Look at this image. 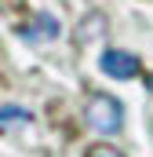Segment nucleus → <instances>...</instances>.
<instances>
[{"instance_id": "obj_1", "label": "nucleus", "mask_w": 153, "mask_h": 157, "mask_svg": "<svg viewBox=\"0 0 153 157\" xmlns=\"http://www.w3.org/2000/svg\"><path fill=\"white\" fill-rule=\"evenodd\" d=\"M84 117H88V124H91L95 132H102V135H117L120 124H124V106H120V99L106 95V91H99V95L88 99Z\"/></svg>"}, {"instance_id": "obj_2", "label": "nucleus", "mask_w": 153, "mask_h": 157, "mask_svg": "<svg viewBox=\"0 0 153 157\" xmlns=\"http://www.w3.org/2000/svg\"><path fill=\"white\" fill-rule=\"evenodd\" d=\"M102 73L113 80H131L139 77V70H142V62H139V55H131V51H120V48H110L106 55H102Z\"/></svg>"}, {"instance_id": "obj_3", "label": "nucleus", "mask_w": 153, "mask_h": 157, "mask_svg": "<svg viewBox=\"0 0 153 157\" xmlns=\"http://www.w3.org/2000/svg\"><path fill=\"white\" fill-rule=\"evenodd\" d=\"M18 33H22V37L26 40H55L58 37V18H55V15H47V11H40L37 15V22H33V26H26V29H18Z\"/></svg>"}, {"instance_id": "obj_4", "label": "nucleus", "mask_w": 153, "mask_h": 157, "mask_svg": "<svg viewBox=\"0 0 153 157\" xmlns=\"http://www.w3.org/2000/svg\"><path fill=\"white\" fill-rule=\"evenodd\" d=\"M29 121V110H22V106H15V102H4V110H0V128L4 132H15L18 124H26Z\"/></svg>"}, {"instance_id": "obj_5", "label": "nucleus", "mask_w": 153, "mask_h": 157, "mask_svg": "<svg viewBox=\"0 0 153 157\" xmlns=\"http://www.w3.org/2000/svg\"><path fill=\"white\" fill-rule=\"evenodd\" d=\"M84 157H124V150H117V146H110V143H95V146H88Z\"/></svg>"}]
</instances>
